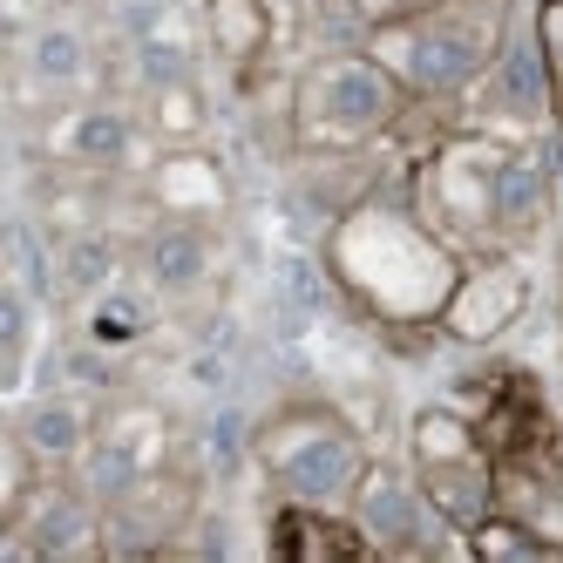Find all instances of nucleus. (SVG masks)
Masks as SVG:
<instances>
[{
	"label": "nucleus",
	"instance_id": "4468645a",
	"mask_svg": "<svg viewBox=\"0 0 563 563\" xmlns=\"http://www.w3.org/2000/svg\"><path fill=\"white\" fill-rule=\"evenodd\" d=\"M130 130H123V115H109V109H89L82 123H75V156H89V164H102V156H123Z\"/></svg>",
	"mask_w": 563,
	"mask_h": 563
},
{
	"label": "nucleus",
	"instance_id": "1a4fd4ad",
	"mask_svg": "<svg viewBox=\"0 0 563 563\" xmlns=\"http://www.w3.org/2000/svg\"><path fill=\"white\" fill-rule=\"evenodd\" d=\"M150 190H156V205H164L170 218H211V211H224V170H218V156H205V150H170L164 164H156V177H150Z\"/></svg>",
	"mask_w": 563,
	"mask_h": 563
},
{
	"label": "nucleus",
	"instance_id": "20e7f679",
	"mask_svg": "<svg viewBox=\"0 0 563 563\" xmlns=\"http://www.w3.org/2000/svg\"><path fill=\"white\" fill-rule=\"evenodd\" d=\"M252 455H258L265 489L286 503V509H340V516L353 509L360 482H367V468H374L360 428L346 415H333V408H319V400L278 408L258 428Z\"/></svg>",
	"mask_w": 563,
	"mask_h": 563
},
{
	"label": "nucleus",
	"instance_id": "a211bd4d",
	"mask_svg": "<svg viewBox=\"0 0 563 563\" xmlns=\"http://www.w3.org/2000/svg\"><path fill=\"white\" fill-rule=\"evenodd\" d=\"M556 489H563V428H556Z\"/></svg>",
	"mask_w": 563,
	"mask_h": 563
},
{
	"label": "nucleus",
	"instance_id": "f257e3e1",
	"mask_svg": "<svg viewBox=\"0 0 563 563\" xmlns=\"http://www.w3.org/2000/svg\"><path fill=\"white\" fill-rule=\"evenodd\" d=\"M327 272L367 319H380L394 333H421V327H441V312H449L462 286V252L421 218V205L374 190L333 218Z\"/></svg>",
	"mask_w": 563,
	"mask_h": 563
},
{
	"label": "nucleus",
	"instance_id": "f8f14e48",
	"mask_svg": "<svg viewBox=\"0 0 563 563\" xmlns=\"http://www.w3.org/2000/svg\"><path fill=\"white\" fill-rule=\"evenodd\" d=\"M150 272H156V286H190V278L205 272V238L197 231H164L156 252H150Z\"/></svg>",
	"mask_w": 563,
	"mask_h": 563
},
{
	"label": "nucleus",
	"instance_id": "ddd939ff",
	"mask_svg": "<svg viewBox=\"0 0 563 563\" xmlns=\"http://www.w3.org/2000/svg\"><path fill=\"white\" fill-rule=\"evenodd\" d=\"M197 123H205V102H197L190 82H164V89H156V130H164L170 143H190Z\"/></svg>",
	"mask_w": 563,
	"mask_h": 563
},
{
	"label": "nucleus",
	"instance_id": "2eb2a0df",
	"mask_svg": "<svg viewBox=\"0 0 563 563\" xmlns=\"http://www.w3.org/2000/svg\"><path fill=\"white\" fill-rule=\"evenodd\" d=\"M537 48H543L550 89H556V123H563V0H543L537 8Z\"/></svg>",
	"mask_w": 563,
	"mask_h": 563
},
{
	"label": "nucleus",
	"instance_id": "6e6552de",
	"mask_svg": "<svg viewBox=\"0 0 563 563\" xmlns=\"http://www.w3.org/2000/svg\"><path fill=\"white\" fill-rule=\"evenodd\" d=\"M522 312H530V278H522V265L503 258V252H482L475 265H462V286H455L449 312H441V333H455L462 346H489Z\"/></svg>",
	"mask_w": 563,
	"mask_h": 563
},
{
	"label": "nucleus",
	"instance_id": "423d86ee",
	"mask_svg": "<svg viewBox=\"0 0 563 563\" xmlns=\"http://www.w3.org/2000/svg\"><path fill=\"white\" fill-rule=\"evenodd\" d=\"M360 522L367 550H387V556H415V550H468V537L455 530L449 516L434 509V496L421 489V475H394V468H367L360 496L346 509Z\"/></svg>",
	"mask_w": 563,
	"mask_h": 563
},
{
	"label": "nucleus",
	"instance_id": "9b49d317",
	"mask_svg": "<svg viewBox=\"0 0 563 563\" xmlns=\"http://www.w3.org/2000/svg\"><path fill=\"white\" fill-rule=\"evenodd\" d=\"M21 441H27L34 455H55V462H68V455H82V415H75L68 400H42V408L27 415Z\"/></svg>",
	"mask_w": 563,
	"mask_h": 563
},
{
	"label": "nucleus",
	"instance_id": "dca6fc26",
	"mask_svg": "<svg viewBox=\"0 0 563 563\" xmlns=\"http://www.w3.org/2000/svg\"><path fill=\"white\" fill-rule=\"evenodd\" d=\"M346 8L367 21V27H387V21H400V14H415V8H428V0H346Z\"/></svg>",
	"mask_w": 563,
	"mask_h": 563
},
{
	"label": "nucleus",
	"instance_id": "f3484780",
	"mask_svg": "<svg viewBox=\"0 0 563 563\" xmlns=\"http://www.w3.org/2000/svg\"><path fill=\"white\" fill-rule=\"evenodd\" d=\"M42 68L48 75H68L75 68V42H68V34H48V42H42Z\"/></svg>",
	"mask_w": 563,
	"mask_h": 563
},
{
	"label": "nucleus",
	"instance_id": "9d476101",
	"mask_svg": "<svg viewBox=\"0 0 563 563\" xmlns=\"http://www.w3.org/2000/svg\"><path fill=\"white\" fill-rule=\"evenodd\" d=\"M205 42L224 68H258L272 48V0H205Z\"/></svg>",
	"mask_w": 563,
	"mask_h": 563
},
{
	"label": "nucleus",
	"instance_id": "0eeeda50",
	"mask_svg": "<svg viewBox=\"0 0 563 563\" xmlns=\"http://www.w3.org/2000/svg\"><path fill=\"white\" fill-rule=\"evenodd\" d=\"M468 102L482 109L475 130H496V136H530L537 123L556 115V89H550V68H543V48H537V21L503 34V48H496L489 75L475 82Z\"/></svg>",
	"mask_w": 563,
	"mask_h": 563
},
{
	"label": "nucleus",
	"instance_id": "39448f33",
	"mask_svg": "<svg viewBox=\"0 0 563 563\" xmlns=\"http://www.w3.org/2000/svg\"><path fill=\"white\" fill-rule=\"evenodd\" d=\"M415 109V96L394 82V68L374 48L353 55H319L292 82V136L327 156V150H367L400 130V115Z\"/></svg>",
	"mask_w": 563,
	"mask_h": 563
},
{
	"label": "nucleus",
	"instance_id": "7ed1b4c3",
	"mask_svg": "<svg viewBox=\"0 0 563 563\" xmlns=\"http://www.w3.org/2000/svg\"><path fill=\"white\" fill-rule=\"evenodd\" d=\"M509 34V0H428L367 34L415 102H468Z\"/></svg>",
	"mask_w": 563,
	"mask_h": 563
},
{
	"label": "nucleus",
	"instance_id": "f03ea898",
	"mask_svg": "<svg viewBox=\"0 0 563 563\" xmlns=\"http://www.w3.org/2000/svg\"><path fill=\"white\" fill-rule=\"evenodd\" d=\"M415 205L421 218L449 238V245H475V252H503L537 238L550 218V164L496 130H462L441 136L434 156L415 177Z\"/></svg>",
	"mask_w": 563,
	"mask_h": 563
}]
</instances>
